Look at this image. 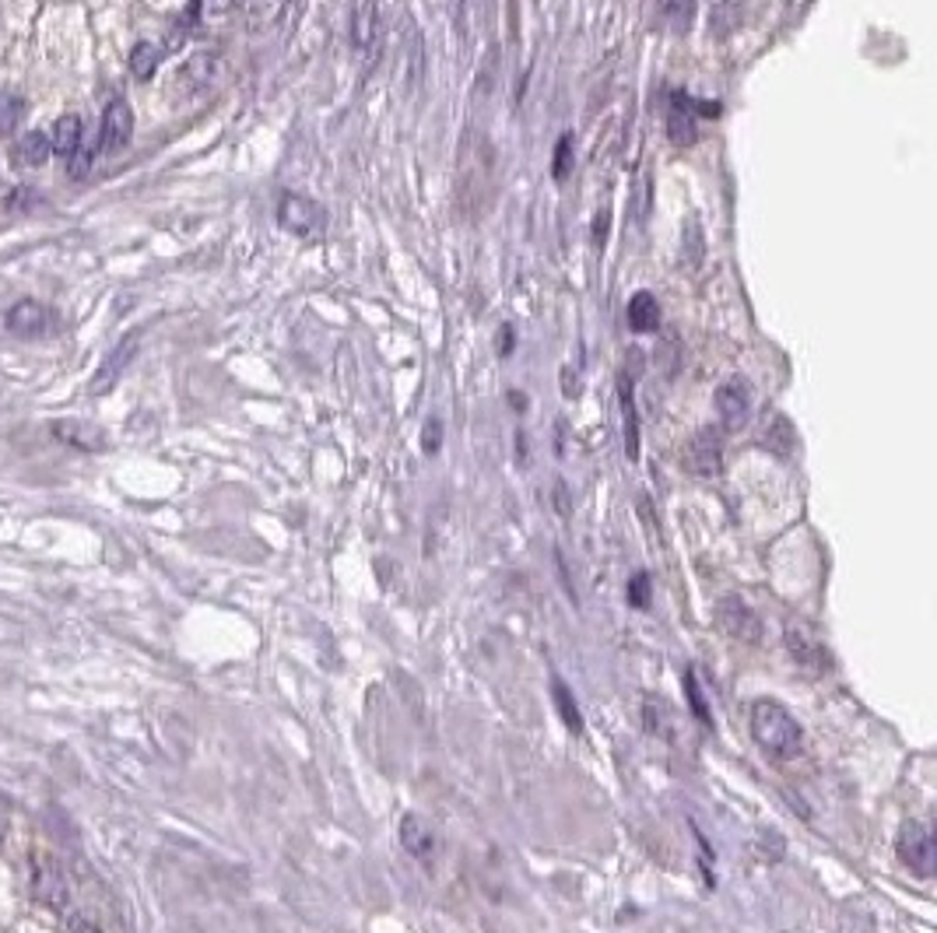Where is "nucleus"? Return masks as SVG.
Listing matches in <instances>:
<instances>
[{"mask_svg": "<svg viewBox=\"0 0 937 933\" xmlns=\"http://www.w3.org/2000/svg\"><path fill=\"white\" fill-rule=\"evenodd\" d=\"M748 730H751V740L759 744V751L772 761H790V758H798L801 748H804L801 723L793 719L780 702L759 698L756 706H751Z\"/></svg>", "mask_w": 937, "mask_h": 933, "instance_id": "f257e3e1", "label": "nucleus"}, {"mask_svg": "<svg viewBox=\"0 0 937 933\" xmlns=\"http://www.w3.org/2000/svg\"><path fill=\"white\" fill-rule=\"evenodd\" d=\"M717 625L727 639L741 642V646H756L762 639V621L741 597H723L717 604Z\"/></svg>", "mask_w": 937, "mask_h": 933, "instance_id": "f03ea898", "label": "nucleus"}, {"mask_svg": "<svg viewBox=\"0 0 937 933\" xmlns=\"http://www.w3.org/2000/svg\"><path fill=\"white\" fill-rule=\"evenodd\" d=\"M899 860L913 870L916 878H930L934 874V860H937V846L930 828L920 821H906L899 832Z\"/></svg>", "mask_w": 937, "mask_h": 933, "instance_id": "7ed1b4c3", "label": "nucleus"}, {"mask_svg": "<svg viewBox=\"0 0 937 933\" xmlns=\"http://www.w3.org/2000/svg\"><path fill=\"white\" fill-rule=\"evenodd\" d=\"M278 221L289 228V232L302 236V239H313L323 232V225H327V211L310 200V197H299V194H284L281 204H278Z\"/></svg>", "mask_w": 937, "mask_h": 933, "instance_id": "20e7f679", "label": "nucleus"}, {"mask_svg": "<svg viewBox=\"0 0 937 933\" xmlns=\"http://www.w3.org/2000/svg\"><path fill=\"white\" fill-rule=\"evenodd\" d=\"M685 464L696 478H717L723 470V435L720 428H699L685 446Z\"/></svg>", "mask_w": 937, "mask_h": 933, "instance_id": "39448f33", "label": "nucleus"}, {"mask_svg": "<svg viewBox=\"0 0 937 933\" xmlns=\"http://www.w3.org/2000/svg\"><path fill=\"white\" fill-rule=\"evenodd\" d=\"M717 414H720V425L727 432H738L748 425L751 418V386L741 376H730L727 383H720L717 390Z\"/></svg>", "mask_w": 937, "mask_h": 933, "instance_id": "423d86ee", "label": "nucleus"}, {"mask_svg": "<svg viewBox=\"0 0 937 933\" xmlns=\"http://www.w3.org/2000/svg\"><path fill=\"white\" fill-rule=\"evenodd\" d=\"M667 137L675 148H688L699 141V113L696 99L685 92H670V110H667Z\"/></svg>", "mask_w": 937, "mask_h": 933, "instance_id": "0eeeda50", "label": "nucleus"}, {"mask_svg": "<svg viewBox=\"0 0 937 933\" xmlns=\"http://www.w3.org/2000/svg\"><path fill=\"white\" fill-rule=\"evenodd\" d=\"M397 836H400V846L404 853L412 860H421V863H433L436 860V849H439V839L433 832V825L425 821L421 815L407 811L397 825Z\"/></svg>", "mask_w": 937, "mask_h": 933, "instance_id": "6e6552de", "label": "nucleus"}, {"mask_svg": "<svg viewBox=\"0 0 937 933\" xmlns=\"http://www.w3.org/2000/svg\"><path fill=\"white\" fill-rule=\"evenodd\" d=\"M137 348H140V334L134 330V334H127L124 341H119V344L110 351L106 362H102V365H98V372L92 376V386H89V390L95 393V397H102V393H110V390L119 383V376H124V372H127L131 359L137 355Z\"/></svg>", "mask_w": 937, "mask_h": 933, "instance_id": "1a4fd4ad", "label": "nucleus"}, {"mask_svg": "<svg viewBox=\"0 0 937 933\" xmlns=\"http://www.w3.org/2000/svg\"><path fill=\"white\" fill-rule=\"evenodd\" d=\"M134 134V113L124 99H113L106 106V116H102V134H98V148L106 155H116L127 148V141Z\"/></svg>", "mask_w": 937, "mask_h": 933, "instance_id": "9d476101", "label": "nucleus"}, {"mask_svg": "<svg viewBox=\"0 0 937 933\" xmlns=\"http://www.w3.org/2000/svg\"><path fill=\"white\" fill-rule=\"evenodd\" d=\"M32 895L43 905H50V909H64L67 905V881H64V874H60V867L53 860H35Z\"/></svg>", "mask_w": 937, "mask_h": 933, "instance_id": "9b49d317", "label": "nucleus"}, {"mask_svg": "<svg viewBox=\"0 0 937 933\" xmlns=\"http://www.w3.org/2000/svg\"><path fill=\"white\" fill-rule=\"evenodd\" d=\"M787 650H790V656L801 663V667H808V671H829V650L825 646H819V642H814L804 629H798V625H787Z\"/></svg>", "mask_w": 937, "mask_h": 933, "instance_id": "f8f14e48", "label": "nucleus"}, {"mask_svg": "<svg viewBox=\"0 0 937 933\" xmlns=\"http://www.w3.org/2000/svg\"><path fill=\"white\" fill-rule=\"evenodd\" d=\"M625 320L628 326L636 330V334H649V330L660 326V302L654 292H636L633 299H628V309H625Z\"/></svg>", "mask_w": 937, "mask_h": 933, "instance_id": "ddd939ff", "label": "nucleus"}, {"mask_svg": "<svg viewBox=\"0 0 937 933\" xmlns=\"http://www.w3.org/2000/svg\"><path fill=\"white\" fill-rule=\"evenodd\" d=\"M218 68L221 64H218L215 53H197L194 60H187V68L176 74V81L183 85V92H200V89H208L211 81H215Z\"/></svg>", "mask_w": 937, "mask_h": 933, "instance_id": "4468645a", "label": "nucleus"}, {"mask_svg": "<svg viewBox=\"0 0 937 933\" xmlns=\"http://www.w3.org/2000/svg\"><path fill=\"white\" fill-rule=\"evenodd\" d=\"M618 397H622V422H625V456L639 460V418H636V401H633V380H618Z\"/></svg>", "mask_w": 937, "mask_h": 933, "instance_id": "2eb2a0df", "label": "nucleus"}, {"mask_svg": "<svg viewBox=\"0 0 937 933\" xmlns=\"http://www.w3.org/2000/svg\"><path fill=\"white\" fill-rule=\"evenodd\" d=\"M8 326L14 330V334H22V338L43 334V326H46V309L39 305V302H32V299L18 302L11 313H8Z\"/></svg>", "mask_w": 937, "mask_h": 933, "instance_id": "dca6fc26", "label": "nucleus"}, {"mask_svg": "<svg viewBox=\"0 0 937 933\" xmlns=\"http://www.w3.org/2000/svg\"><path fill=\"white\" fill-rule=\"evenodd\" d=\"M50 155H53L50 152V137L39 134V131L18 137V144H14V162L22 165V169H39V165H43Z\"/></svg>", "mask_w": 937, "mask_h": 933, "instance_id": "f3484780", "label": "nucleus"}, {"mask_svg": "<svg viewBox=\"0 0 937 933\" xmlns=\"http://www.w3.org/2000/svg\"><path fill=\"white\" fill-rule=\"evenodd\" d=\"M85 141V131H81V120L77 116H60L56 127H53V137H50V152L53 155H64L71 158L77 152V144Z\"/></svg>", "mask_w": 937, "mask_h": 933, "instance_id": "a211bd4d", "label": "nucleus"}, {"mask_svg": "<svg viewBox=\"0 0 937 933\" xmlns=\"http://www.w3.org/2000/svg\"><path fill=\"white\" fill-rule=\"evenodd\" d=\"M762 443H766V449H772L777 456H790L793 443H798V435H793V428H790V422L783 418V414H772V418H766Z\"/></svg>", "mask_w": 937, "mask_h": 933, "instance_id": "6ab92c4d", "label": "nucleus"}, {"mask_svg": "<svg viewBox=\"0 0 937 933\" xmlns=\"http://www.w3.org/2000/svg\"><path fill=\"white\" fill-rule=\"evenodd\" d=\"M53 432H56L64 443H71L74 449H102V432H95L92 425H81V422H60V425H53Z\"/></svg>", "mask_w": 937, "mask_h": 933, "instance_id": "aec40b11", "label": "nucleus"}, {"mask_svg": "<svg viewBox=\"0 0 937 933\" xmlns=\"http://www.w3.org/2000/svg\"><path fill=\"white\" fill-rule=\"evenodd\" d=\"M162 56H166V53H162V46H155V43H137L134 53H131V71H134V77L148 81V77L158 71Z\"/></svg>", "mask_w": 937, "mask_h": 933, "instance_id": "412c9836", "label": "nucleus"}, {"mask_svg": "<svg viewBox=\"0 0 937 933\" xmlns=\"http://www.w3.org/2000/svg\"><path fill=\"white\" fill-rule=\"evenodd\" d=\"M552 698H555V706H559V713H562V719H565V727L573 730V734H583V716H580L576 698L569 695V688H565L559 677L552 681Z\"/></svg>", "mask_w": 937, "mask_h": 933, "instance_id": "4be33fe9", "label": "nucleus"}, {"mask_svg": "<svg viewBox=\"0 0 937 933\" xmlns=\"http://www.w3.org/2000/svg\"><path fill=\"white\" fill-rule=\"evenodd\" d=\"M25 116V99L22 95H4L0 99V137L18 131V123Z\"/></svg>", "mask_w": 937, "mask_h": 933, "instance_id": "5701e85b", "label": "nucleus"}, {"mask_svg": "<svg viewBox=\"0 0 937 933\" xmlns=\"http://www.w3.org/2000/svg\"><path fill=\"white\" fill-rule=\"evenodd\" d=\"M376 22H379V11L373 0H365L362 11H358V22H355V43L358 50H369V35L376 32Z\"/></svg>", "mask_w": 937, "mask_h": 933, "instance_id": "b1692460", "label": "nucleus"}, {"mask_svg": "<svg viewBox=\"0 0 937 933\" xmlns=\"http://www.w3.org/2000/svg\"><path fill=\"white\" fill-rule=\"evenodd\" d=\"M569 173H573V134H562L559 144H555V158H552V176L559 183L569 179Z\"/></svg>", "mask_w": 937, "mask_h": 933, "instance_id": "393cba45", "label": "nucleus"}, {"mask_svg": "<svg viewBox=\"0 0 937 933\" xmlns=\"http://www.w3.org/2000/svg\"><path fill=\"white\" fill-rule=\"evenodd\" d=\"M625 600H628V604H633V608H639V611L649 604V576H646V572H636L633 579H628V587H625Z\"/></svg>", "mask_w": 937, "mask_h": 933, "instance_id": "a878e982", "label": "nucleus"}, {"mask_svg": "<svg viewBox=\"0 0 937 933\" xmlns=\"http://www.w3.org/2000/svg\"><path fill=\"white\" fill-rule=\"evenodd\" d=\"M92 158H95V148H92V144L81 141V144H77V152L71 155V169H67V173H71V179H85V176L92 173Z\"/></svg>", "mask_w": 937, "mask_h": 933, "instance_id": "bb28decb", "label": "nucleus"}, {"mask_svg": "<svg viewBox=\"0 0 937 933\" xmlns=\"http://www.w3.org/2000/svg\"><path fill=\"white\" fill-rule=\"evenodd\" d=\"M685 695L691 702V713H696V719L709 727V709H706V702L699 695V684H696V674H691V671H685Z\"/></svg>", "mask_w": 937, "mask_h": 933, "instance_id": "cd10ccee", "label": "nucleus"}, {"mask_svg": "<svg viewBox=\"0 0 937 933\" xmlns=\"http://www.w3.org/2000/svg\"><path fill=\"white\" fill-rule=\"evenodd\" d=\"M421 449L425 456H436L443 449V422L439 418H429L421 428Z\"/></svg>", "mask_w": 937, "mask_h": 933, "instance_id": "c85d7f7f", "label": "nucleus"}, {"mask_svg": "<svg viewBox=\"0 0 937 933\" xmlns=\"http://www.w3.org/2000/svg\"><path fill=\"white\" fill-rule=\"evenodd\" d=\"M685 236H688V253H691V260H688V267H696L699 260H702V228H699V221L696 218H688V225H685Z\"/></svg>", "mask_w": 937, "mask_h": 933, "instance_id": "c756f323", "label": "nucleus"}, {"mask_svg": "<svg viewBox=\"0 0 937 933\" xmlns=\"http://www.w3.org/2000/svg\"><path fill=\"white\" fill-rule=\"evenodd\" d=\"M197 14L200 18H215V14H226L232 8V0H197Z\"/></svg>", "mask_w": 937, "mask_h": 933, "instance_id": "7c9ffc66", "label": "nucleus"}, {"mask_svg": "<svg viewBox=\"0 0 937 933\" xmlns=\"http://www.w3.org/2000/svg\"><path fill=\"white\" fill-rule=\"evenodd\" d=\"M604 239H607V207L597 215V225H594V242L604 246Z\"/></svg>", "mask_w": 937, "mask_h": 933, "instance_id": "2f4dec72", "label": "nucleus"}, {"mask_svg": "<svg viewBox=\"0 0 937 933\" xmlns=\"http://www.w3.org/2000/svg\"><path fill=\"white\" fill-rule=\"evenodd\" d=\"M513 351V326H502V344H499V355H509Z\"/></svg>", "mask_w": 937, "mask_h": 933, "instance_id": "473e14b6", "label": "nucleus"}, {"mask_svg": "<svg viewBox=\"0 0 937 933\" xmlns=\"http://www.w3.org/2000/svg\"><path fill=\"white\" fill-rule=\"evenodd\" d=\"M555 506H559V512H562V516L569 512V502H565V485H562V481L555 485Z\"/></svg>", "mask_w": 937, "mask_h": 933, "instance_id": "72a5a7b5", "label": "nucleus"}, {"mask_svg": "<svg viewBox=\"0 0 937 933\" xmlns=\"http://www.w3.org/2000/svg\"><path fill=\"white\" fill-rule=\"evenodd\" d=\"M71 933H98V926H92V923H85V920H77V923H71Z\"/></svg>", "mask_w": 937, "mask_h": 933, "instance_id": "f704fd0d", "label": "nucleus"}, {"mask_svg": "<svg viewBox=\"0 0 937 933\" xmlns=\"http://www.w3.org/2000/svg\"><path fill=\"white\" fill-rule=\"evenodd\" d=\"M509 404L523 411V407H527V397H523V393H509Z\"/></svg>", "mask_w": 937, "mask_h": 933, "instance_id": "c9c22d12", "label": "nucleus"}, {"mask_svg": "<svg viewBox=\"0 0 937 933\" xmlns=\"http://www.w3.org/2000/svg\"><path fill=\"white\" fill-rule=\"evenodd\" d=\"M4 836H8V815H4V807H0V842H4Z\"/></svg>", "mask_w": 937, "mask_h": 933, "instance_id": "e433bc0d", "label": "nucleus"}, {"mask_svg": "<svg viewBox=\"0 0 937 933\" xmlns=\"http://www.w3.org/2000/svg\"><path fill=\"white\" fill-rule=\"evenodd\" d=\"M460 4H464V0H460Z\"/></svg>", "mask_w": 937, "mask_h": 933, "instance_id": "4c0bfd02", "label": "nucleus"}]
</instances>
